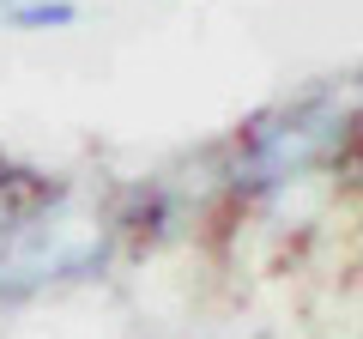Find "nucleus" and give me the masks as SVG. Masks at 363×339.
Listing matches in <instances>:
<instances>
[{"label":"nucleus","instance_id":"obj_2","mask_svg":"<svg viewBox=\"0 0 363 339\" xmlns=\"http://www.w3.org/2000/svg\"><path fill=\"white\" fill-rule=\"evenodd\" d=\"M6 30H67L79 25V0H0Z\"/></svg>","mask_w":363,"mask_h":339},{"label":"nucleus","instance_id":"obj_1","mask_svg":"<svg viewBox=\"0 0 363 339\" xmlns=\"http://www.w3.org/2000/svg\"><path fill=\"white\" fill-rule=\"evenodd\" d=\"M351 128V104H297V109H279L267 116L255 133H248V152L236 164V182L242 188H279L285 176H303L309 164L333 157L339 133Z\"/></svg>","mask_w":363,"mask_h":339}]
</instances>
